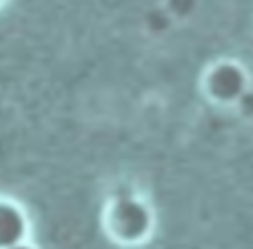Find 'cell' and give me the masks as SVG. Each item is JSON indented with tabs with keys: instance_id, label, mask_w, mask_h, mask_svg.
Returning <instances> with one entry per match:
<instances>
[{
	"instance_id": "obj_1",
	"label": "cell",
	"mask_w": 253,
	"mask_h": 249,
	"mask_svg": "<svg viewBox=\"0 0 253 249\" xmlns=\"http://www.w3.org/2000/svg\"><path fill=\"white\" fill-rule=\"evenodd\" d=\"M152 225L154 217L148 204L130 194L115 196L105 209V231L119 243L134 245L144 241Z\"/></svg>"
},
{
	"instance_id": "obj_2",
	"label": "cell",
	"mask_w": 253,
	"mask_h": 249,
	"mask_svg": "<svg viewBox=\"0 0 253 249\" xmlns=\"http://www.w3.org/2000/svg\"><path fill=\"white\" fill-rule=\"evenodd\" d=\"M247 91V73L237 61H217L204 75V93L215 103H237Z\"/></svg>"
},
{
	"instance_id": "obj_4",
	"label": "cell",
	"mask_w": 253,
	"mask_h": 249,
	"mask_svg": "<svg viewBox=\"0 0 253 249\" xmlns=\"http://www.w3.org/2000/svg\"><path fill=\"white\" fill-rule=\"evenodd\" d=\"M10 249H38V247L32 245L30 241H22V243H18V245H14V247H10Z\"/></svg>"
},
{
	"instance_id": "obj_3",
	"label": "cell",
	"mask_w": 253,
	"mask_h": 249,
	"mask_svg": "<svg viewBox=\"0 0 253 249\" xmlns=\"http://www.w3.org/2000/svg\"><path fill=\"white\" fill-rule=\"evenodd\" d=\"M30 237V217L24 206L0 196V249H10Z\"/></svg>"
},
{
	"instance_id": "obj_5",
	"label": "cell",
	"mask_w": 253,
	"mask_h": 249,
	"mask_svg": "<svg viewBox=\"0 0 253 249\" xmlns=\"http://www.w3.org/2000/svg\"><path fill=\"white\" fill-rule=\"evenodd\" d=\"M6 4V0H0V6H4Z\"/></svg>"
}]
</instances>
